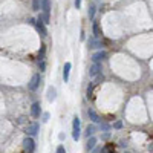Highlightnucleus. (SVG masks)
I'll return each instance as SVG.
<instances>
[{"mask_svg": "<svg viewBox=\"0 0 153 153\" xmlns=\"http://www.w3.org/2000/svg\"><path fill=\"white\" fill-rule=\"evenodd\" d=\"M40 9H43V23L48 25L51 22V0H42V5H40Z\"/></svg>", "mask_w": 153, "mask_h": 153, "instance_id": "f257e3e1", "label": "nucleus"}, {"mask_svg": "<svg viewBox=\"0 0 153 153\" xmlns=\"http://www.w3.org/2000/svg\"><path fill=\"white\" fill-rule=\"evenodd\" d=\"M23 149L26 153H34L35 150V141L32 138H25V141H23Z\"/></svg>", "mask_w": 153, "mask_h": 153, "instance_id": "f03ea898", "label": "nucleus"}, {"mask_svg": "<svg viewBox=\"0 0 153 153\" xmlns=\"http://www.w3.org/2000/svg\"><path fill=\"white\" fill-rule=\"evenodd\" d=\"M40 81H42L40 75L35 74V75L32 76V78H31V81H29V89H31V91H37L38 86H40Z\"/></svg>", "mask_w": 153, "mask_h": 153, "instance_id": "7ed1b4c3", "label": "nucleus"}, {"mask_svg": "<svg viewBox=\"0 0 153 153\" xmlns=\"http://www.w3.org/2000/svg\"><path fill=\"white\" fill-rule=\"evenodd\" d=\"M106 58H107V52H106V51H98V52H95L92 55V61L94 63H100V61H103Z\"/></svg>", "mask_w": 153, "mask_h": 153, "instance_id": "20e7f679", "label": "nucleus"}, {"mask_svg": "<svg viewBox=\"0 0 153 153\" xmlns=\"http://www.w3.org/2000/svg\"><path fill=\"white\" fill-rule=\"evenodd\" d=\"M101 71H103V69H101L100 63H94V65L91 66V69H89V75H91V76H97L98 74H101Z\"/></svg>", "mask_w": 153, "mask_h": 153, "instance_id": "39448f33", "label": "nucleus"}, {"mask_svg": "<svg viewBox=\"0 0 153 153\" xmlns=\"http://www.w3.org/2000/svg\"><path fill=\"white\" fill-rule=\"evenodd\" d=\"M35 25H37V29L40 31V34H42V37H46L48 35V31H46V26H45V23H43V20H42V17L38 19L37 22H35Z\"/></svg>", "mask_w": 153, "mask_h": 153, "instance_id": "423d86ee", "label": "nucleus"}, {"mask_svg": "<svg viewBox=\"0 0 153 153\" xmlns=\"http://www.w3.org/2000/svg\"><path fill=\"white\" fill-rule=\"evenodd\" d=\"M71 68H72V65H71L69 61L65 63V66H63V80H65V83L69 81V72H71Z\"/></svg>", "mask_w": 153, "mask_h": 153, "instance_id": "0eeeda50", "label": "nucleus"}, {"mask_svg": "<svg viewBox=\"0 0 153 153\" xmlns=\"http://www.w3.org/2000/svg\"><path fill=\"white\" fill-rule=\"evenodd\" d=\"M40 112H42V109H40V103H34L32 107H31V115H32L34 118H38V117H40Z\"/></svg>", "mask_w": 153, "mask_h": 153, "instance_id": "6e6552de", "label": "nucleus"}, {"mask_svg": "<svg viewBox=\"0 0 153 153\" xmlns=\"http://www.w3.org/2000/svg\"><path fill=\"white\" fill-rule=\"evenodd\" d=\"M46 97H48V101H55V98H57V91H55V87H52L51 86L49 89H48V94H46Z\"/></svg>", "mask_w": 153, "mask_h": 153, "instance_id": "1a4fd4ad", "label": "nucleus"}, {"mask_svg": "<svg viewBox=\"0 0 153 153\" xmlns=\"http://www.w3.org/2000/svg\"><path fill=\"white\" fill-rule=\"evenodd\" d=\"M87 115H89V120H91L92 123H100V121H101V118L98 117V113H97L95 110H92V109L87 110Z\"/></svg>", "mask_w": 153, "mask_h": 153, "instance_id": "9d476101", "label": "nucleus"}, {"mask_svg": "<svg viewBox=\"0 0 153 153\" xmlns=\"http://www.w3.org/2000/svg\"><path fill=\"white\" fill-rule=\"evenodd\" d=\"M38 129H40V126H38L37 123H32V124H29V126H28L26 133H28V135H35V133L38 132Z\"/></svg>", "mask_w": 153, "mask_h": 153, "instance_id": "9b49d317", "label": "nucleus"}, {"mask_svg": "<svg viewBox=\"0 0 153 153\" xmlns=\"http://www.w3.org/2000/svg\"><path fill=\"white\" fill-rule=\"evenodd\" d=\"M95 144H97V138H95V136H89L87 144H86V149H87V150H92V149L95 147Z\"/></svg>", "mask_w": 153, "mask_h": 153, "instance_id": "f8f14e48", "label": "nucleus"}, {"mask_svg": "<svg viewBox=\"0 0 153 153\" xmlns=\"http://www.w3.org/2000/svg\"><path fill=\"white\" fill-rule=\"evenodd\" d=\"M80 127H74L72 129V138H74V141H78L80 139Z\"/></svg>", "mask_w": 153, "mask_h": 153, "instance_id": "ddd939ff", "label": "nucleus"}, {"mask_svg": "<svg viewBox=\"0 0 153 153\" xmlns=\"http://www.w3.org/2000/svg\"><path fill=\"white\" fill-rule=\"evenodd\" d=\"M95 130H97V129H95V126H92V124H91V126H87V129H86V136H87V138H89V136H92V135L95 133Z\"/></svg>", "mask_w": 153, "mask_h": 153, "instance_id": "4468645a", "label": "nucleus"}, {"mask_svg": "<svg viewBox=\"0 0 153 153\" xmlns=\"http://www.w3.org/2000/svg\"><path fill=\"white\" fill-rule=\"evenodd\" d=\"M94 37H95V38H100V37H101V31H100L98 23H94Z\"/></svg>", "mask_w": 153, "mask_h": 153, "instance_id": "2eb2a0df", "label": "nucleus"}, {"mask_svg": "<svg viewBox=\"0 0 153 153\" xmlns=\"http://www.w3.org/2000/svg\"><path fill=\"white\" fill-rule=\"evenodd\" d=\"M89 48H98L100 46V43L97 42V38H89Z\"/></svg>", "mask_w": 153, "mask_h": 153, "instance_id": "dca6fc26", "label": "nucleus"}, {"mask_svg": "<svg viewBox=\"0 0 153 153\" xmlns=\"http://www.w3.org/2000/svg\"><path fill=\"white\" fill-rule=\"evenodd\" d=\"M40 5H42V0H34L32 2V9L34 11H40Z\"/></svg>", "mask_w": 153, "mask_h": 153, "instance_id": "f3484780", "label": "nucleus"}, {"mask_svg": "<svg viewBox=\"0 0 153 153\" xmlns=\"http://www.w3.org/2000/svg\"><path fill=\"white\" fill-rule=\"evenodd\" d=\"M95 6L92 5V6H89V11H87V16H89V19H94V16H95Z\"/></svg>", "mask_w": 153, "mask_h": 153, "instance_id": "a211bd4d", "label": "nucleus"}, {"mask_svg": "<svg viewBox=\"0 0 153 153\" xmlns=\"http://www.w3.org/2000/svg\"><path fill=\"white\" fill-rule=\"evenodd\" d=\"M45 52H46V48H45V45L42 46V49H40V54H38V58L40 60H43L45 58Z\"/></svg>", "mask_w": 153, "mask_h": 153, "instance_id": "6ab92c4d", "label": "nucleus"}, {"mask_svg": "<svg viewBox=\"0 0 153 153\" xmlns=\"http://www.w3.org/2000/svg\"><path fill=\"white\" fill-rule=\"evenodd\" d=\"M72 127H80V118H78V117H74V123H72Z\"/></svg>", "mask_w": 153, "mask_h": 153, "instance_id": "aec40b11", "label": "nucleus"}, {"mask_svg": "<svg viewBox=\"0 0 153 153\" xmlns=\"http://www.w3.org/2000/svg\"><path fill=\"white\" fill-rule=\"evenodd\" d=\"M38 68H40V71L43 72V71L46 69V63H45L43 60H40V61H38Z\"/></svg>", "mask_w": 153, "mask_h": 153, "instance_id": "412c9836", "label": "nucleus"}, {"mask_svg": "<svg viewBox=\"0 0 153 153\" xmlns=\"http://www.w3.org/2000/svg\"><path fill=\"white\" fill-rule=\"evenodd\" d=\"M57 153H66L65 146H58V147H57Z\"/></svg>", "mask_w": 153, "mask_h": 153, "instance_id": "4be33fe9", "label": "nucleus"}, {"mask_svg": "<svg viewBox=\"0 0 153 153\" xmlns=\"http://www.w3.org/2000/svg\"><path fill=\"white\" fill-rule=\"evenodd\" d=\"M48 121H49V113L45 112V113H43V123H48Z\"/></svg>", "mask_w": 153, "mask_h": 153, "instance_id": "5701e85b", "label": "nucleus"}, {"mask_svg": "<svg viewBox=\"0 0 153 153\" xmlns=\"http://www.w3.org/2000/svg\"><path fill=\"white\" fill-rule=\"evenodd\" d=\"M80 6H81V0H75V8L78 9Z\"/></svg>", "mask_w": 153, "mask_h": 153, "instance_id": "b1692460", "label": "nucleus"}, {"mask_svg": "<svg viewBox=\"0 0 153 153\" xmlns=\"http://www.w3.org/2000/svg\"><path fill=\"white\" fill-rule=\"evenodd\" d=\"M101 130H109V126L103 123V124H101Z\"/></svg>", "mask_w": 153, "mask_h": 153, "instance_id": "393cba45", "label": "nucleus"}, {"mask_svg": "<svg viewBox=\"0 0 153 153\" xmlns=\"http://www.w3.org/2000/svg\"><path fill=\"white\" fill-rule=\"evenodd\" d=\"M92 153H101V149H100V147H97V149L94 147V149H92Z\"/></svg>", "mask_w": 153, "mask_h": 153, "instance_id": "a878e982", "label": "nucleus"}, {"mask_svg": "<svg viewBox=\"0 0 153 153\" xmlns=\"http://www.w3.org/2000/svg\"><path fill=\"white\" fill-rule=\"evenodd\" d=\"M121 126H123V123H121V121H118V123H115V127H117V129H121Z\"/></svg>", "mask_w": 153, "mask_h": 153, "instance_id": "bb28decb", "label": "nucleus"}]
</instances>
